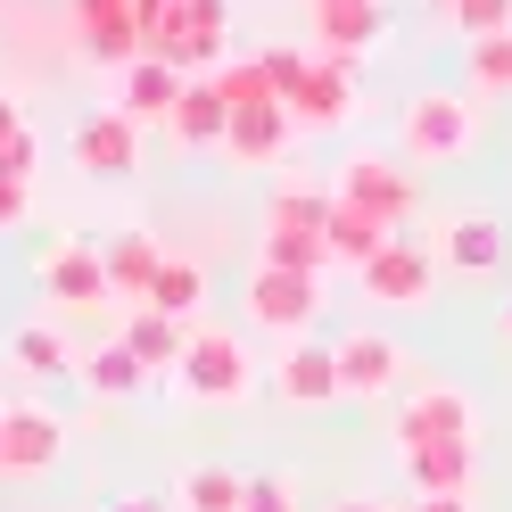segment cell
I'll return each mask as SVG.
<instances>
[{
	"instance_id": "1",
	"label": "cell",
	"mask_w": 512,
	"mask_h": 512,
	"mask_svg": "<svg viewBox=\"0 0 512 512\" xmlns=\"http://www.w3.org/2000/svg\"><path fill=\"white\" fill-rule=\"evenodd\" d=\"M141 58H166L174 75H207L232 58V0H133Z\"/></svg>"
},
{
	"instance_id": "2",
	"label": "cell",
	"mask_w": 512,
	"mask_h": 512,
	"mask_svg": "<svg viewBox=\"0 0 512 512\" xmlns=\"http://www.w3.org/2000/svg\"><path fill=\"white\" fill-rule=\"evenodd\" d=\"M397 141H405V166H455L479 149V100L471 91H422V100H405Z\"/></svg>"
},
{
	"instance_id": "3",
	"label": "cell",
	"mask_w": 512,
	"mask_h": 512,
	"mask_svg": "<svg viewBox=\"0 0 512 512\" xmlns=\"http://www.w3.org/2000/svg\"><path fill=\"white\" fill-rule=\"evenodd\" d=\"M174 380L199 405H248L256 397V372H248V347L223 331V323H190V339H182V364H174Z\"/></svg>"
},
{
	"instance_id": "4",
	"label": "cell",
	"mask_w": 512,
	"mask_h": 512,
	"mask_svg": "<svg viewBox=\"0 0 512 512\" xmlns=\"http://www.w3.org/2000/svg\"><path fill=\"white\" fill-rule=\"evenodd\" d=\"M331 199L364 207V215H380V223H405L413 207H422V182L405 174V157H389V149H356V157H347V166H339Z\"/></svg>"
},
{
	"instance_id": "5",
	"label": "cell",
	"mask_w": 512,
	"mask_h": 512,
	"mask_svg": "<svg viewBox=\"0 0 512 512\" xmlns=\"http://www.w3.org/2000/svg\"><path fill=\"white\" fill-rule=\"evenodd\" d=\"M356 281H364V298H372V306H405V314H422V306L438 298V256H430V248H413V240H389L380 256H364V265H356Z\"/></svg>"
},
{
	"instance_id": "6",
	"label": "cell",
	"mask_w": 512,
	"mask_h": 512,
	"mask_svg": "<svg viewBox=\"0 0 512 512\" xmlns=\"http://www.w3.org/2000/svg\"><path fill=\"white\" fill-rule=\"evenodd\" d=\"M314 314H323V273H273V265L248 273V323H256V331L306 339Z\"/></svg>"
},
{
	"instance_id": "7",
	"label": "cell",
	"mask_w": 512,
	"mask_h": 512,
	"mask_svg": "<svg viewBox=\"0 0 512 512\" xmlns=\"http://www.w3.org/2000/svg\"><path fill=\"white\" fill-rule=\"evenodd\" d=\"M389 438H397V455L405 446H430V438H479V405H471V389H455V380H430V389H413L397 405Z\"/></svg>"
},
{
	"instance_id": "8",
	"label": "cell",
	"mask_w": 512,
	"mask_h": 512,
	"mask_svg": "<svg viewBox=\"0 0 512 512\" xmlns=\"http://www.w3.org/2000/svg\"><path fill=\"white\" fill-rule=\"evenodd\" d=\"M0 455H9V479H42L67 455V422H58L50 405H34V397L0 405Z\"/></svg>"
},
{
	"instance_id": "9",
	"label": "cell",
	"mask_w": 512,
	"mask_h": 512,
	"mask_svg": "<svg viewBox=\"0 0 512 512\" xmlns=\"http://www.w3.org/2000/svg\"><path fill=\"white\" fill-rule=\"evenodd\" d=\"M290 124H306V133H339L347 116H356V67L347 58H306V75L290 83Z\"/></svg>"
},
{
	"instance_id": "10",
	"label": "cell",
	"mask_w": 512,
	"mask_h": 512,
	"mask_svg": "<svg viewBox=\"0 0 512 512\" xmlns=\"http://www.w3.org/2000/svg\"><path fill=\"white\" fill-rule=\"evenodd\" d=\"M331 364H339V397H389L397 380H405V347L389 339V331H347V339H331Z\"/></svg>"
},
{
	"instance_id": "11",
	"label": "cell",
	"mask_w": 512,
	"mask_h": 512,
	"mask_svg": "<svg viewBox=\"0 0 512 512\" xmlns=\"http://www.w3.org/2000/svg\"><path fill=\"white\" fill-rule=\"evenodd\" d=\"M42 290H50L58 306H75V314L116 306V298H108V265H100V248H91V240H50V248H42Z\"/></svg>"
},
{
	"instance_id": "12",
	"label": "cell",
	"mask_w": 512,
	"mask_h": 512,
	"mask_svg": "<svg viewBox=\"0 0 512 512\" xmlns=\"http://www.w3.org/2000/svg\"><path fill=\"white\" fill-rule=\"evenodd\" d=\"M290 133H298L290 108L265 100V108H232V124H223V141H215V149L232 157L240 174H265V166H281V157H290Z\"/></svg>"
},
{
	"instance_id": "13",
	"label": "cell",
	"mask_w": 512,
	"mask_h": 512,
	"mask_svg": "<svg viewBox=\"0 0 512 512\" xmlns=\"http://www.w3.org/2000/svg\"><path fill=\"white\" fill-rule=\"evenodd\" d=\"M430 256H438V273H496L512 248H504V223L488 207H463V215H446V232L430 240Z\"/></svg>"
},
{
	"instance_id": "14",
	"label": "cell",
	"mask_w": 512,
	"mask_h": 512,
	"mask_svg": "<svg viewBox=\"0 0 512 512\" xmlns=\"http://www.w3.org/2000/svg\"><path fill=\"white\" fill-rule=\"evenodd\" d=\"M306 9H314V50L347 58V67L389 34V9H380V0H306Z\"/></svg>"
},
{
	"instance_id": "15",
	"label": "cell",
	"mask_w": 512,
	"mask_h": 512,
	"mask_svg": "<svg viewBox=\"0 0 512 512\" xmlns=\"http://www.w3.org/2000/svg\"><path fill=\"white\" fill-rule=\"evenodd\" d=\"M75 166H83V174H100V182H124V174L141 166V124H133V116H116V108L83 116V124H75Z\"/></svg>"
},
{
	"instance_id": "16",
	"label": "cell",
	"mask_w": 512,
	"mask_h": 512,
	"mask_svg": "<svg viewBox=\"0 0 512 512\" xmlns=\"http://www.w3.org/2000/svg\"><path fill=\"white\" fill-rule=\"evenodd\" d=\"M405 479H413V496H471V479H479V446L471 438H430V446H405Z\"/></svg>"
},
{
	"instance_id": "17",
	"label": "cell",
	"mask_w": 512,
	"mask_h": 512,
	"mask_svg": "<svg viewBox=\"0 0 512 512\" xmlns=\"http://www.w3.org/2000/svg\"><path fill=\"white\" fill-rule=\"evenodd\" d=\"M182 83L166 58H133V67H116V116H133V124H166V108L182 100Z\"/></svg>"
},
{
	"instance_id": "18",
	"label": "cell",
	"mask_w": 512,
	"mask_h": 512,
	"mask_svg": "<svg viewBox=\"0 0 512 512\" xmlns=\"http://www.w3.org/2000/svg\"><path fill=\"white\" fill-rule=\"evenodd\" d=\"M100 265H108V298H149V281H157V265H166V240L157 232H116V240H100Z\"/></svg>"
},
{
	"instance_id": "19",
	"label": "cell",
	"mask_w": 512,
	"mask_h": 512,
	"mask_svg": "<svg viewBox=\"0 0 512 512\" xmlns=\"http://www.w3.org/2000/svg\"><path fill=\"white\" fill-rule=\"evenodd\" d=\"M273 389L290 405H331L339 397V364H331V339H290V356H281Z\"/></svg>"
},
{
	"instance_id": "20",
	"label": "cell",
	"mask_w": 512,
	"mask_h": 512,
	"mask_svg": "<svg viewBox=\"0 0 512 512\" xmlns=\"http://www.w3.org/2000/svg\"><path fill=\"white\" fill-rule=\"evenodd\" d=\"M116 339H124V356H133V364L157 380V372H174V364H182V339H190V323H174V314H157V306H133Z\"/></svg>"
},
{
	"instance_id": "21",
	"label": "cell",
	"mask_w": 512,
	"mask_h": 512,
	"mask_svg": "<svg viewBox=\"0 0 512 512\" xmlns=\"http://www.w3.org/2000/svg\"><path fill=\"white\" fill-rule=\"evenodd\" d=\"M389 240H397V223H380L364 207L331 199V215H323V256H331V265H364V256H380Z\"/></svg>"
},
{
	"instance_id": "22",
	"label": "cell",
	"mask_w": 512,
	"mask_h": 512,
	"mask_svg": "<svg viewBox=\"0 0 512 512\" xmlns=\"http://www.w3.org/2000/svg\"><path fill=\"white\" fill-rule=\"evenodd\" d=\"M223 124H232V108H223V91H215L207 75H190V83H182V100L166 108V133H174L182 149H215V141H223Z\"/></svg>"
},
{
	"instance_id": "23",
	"label": "cell",
	"mask_w": 512,
	"mask_h": 512,
	"mask_svg": "<svg viewBox=\"0 0 512 512\" xmlns=\"http://www.w3.org/2000/svg\"><path fill=\"white\" fill-rule=\"evenodd\" d=\"M34 174H42V141L17 133L0 149V232H17V223L34 215Z\"/></svg>"
},
{
	"instance_id": "24",
	"label": "cell",
	"mask_w": 512,
	"mask_h": 512,
	"mask_svg": "<svg viewBox=\"0 0 512 512\" xmlns=\"http://www.w3.org/2000/svg\"><path fill=\"white\" fill-rule=\"evenodd\" d=\"M141 306H157V314H174V323H190V314L207 306V265H190V256H166Z\"/></svg>"
},
{
	"instance_id": "25",
	"label": "cell",
	"mask_w": 512,
	"mask_h": 512,
	"mask_svg": "<svg viewBox=\"0 0 512 512\" xmlns=\"http://www.w3.org/2000/svg\"><path fill=\"white\" fill-rule=\"evenodd\" d=\"M323 215H331V190L290 182V190L265 199V223H256V232H314V240H323Z\"/></svg>"
},
{
	"instance_id": "26",
	"label": "cell",
	"mask_w": 512,
	"mask_h": 512,
	"mask_svg": "<svg viewBox=\"0 0 512 512\" xmlns=\"http://www.w3.org/2000/svg\"><path fill=\"white\" fill-rule=\"evenodd\" d=\"M75 380H83L91 397H133V389H141L149 372H141L133 356H124V339H108V347H91V356L75 364Z\"/></svg>"
},
{
	"instance_id": "27",
	"label": "cell",
	"mask_w": 512,
	"mask_h": 512,
	"mask_svg": "<svg viewBox=\"0 0 512 512\" xmlns=\"http://www.w3.org/2000/svg\"><path fill=\"white\" fill-rule=\"evenodd\" d=\"M182 512H240V471H223V463H190L182 471V488H174Z\"/></svg>"
},
{
	"instance_id": "28",
	"label": "cell",
	"mask_w": 512,
	"mask_h": 512,
	"mask_svg": "<svg viewBox=\"0 0 512 512\" xmlns=\"http://www.w3.org/2000/svg\"><path fill=\"white\" fill-rule=\"evenodd\" d=\"M463 75H471V100H512V34H488L463 50Z\"/></svg>"
},
{
	"instance_id": "29",
	"label": "cell",
	"mask_w": 512,
	"mask_h": 512,
	"mask_svg": "<svg viewBox=\"0 0 512 512\" xmlns=\"http://www.w3.org/2000/svg\"><path fill=\"white\" fill-rule=\"evenodd\" d=\"M256 265H273V273H331V256L314 232H256Z\"/></svg>"
},
{
	"instance_id": "30",
	"label": "cell",
	"mask_w": 512,
	"mask_h": 512,
	"mask_svg": "<svg viewBox=\"0 0 512 512\" xmlns=\"http://www.w3.org/2000/svg\"><path fill=\"white\" fill-rule=\"evenodd\" d=\"M207 83L223 91V108H265L273 100V83H265V58H223V67H207Z\"/></svg>"
},
{
	"instance_id": "31",
	"label": "cell",
	"mask_w": 512,
	"mask_h": 512,
	"mask_svg": "<svg viewBox=\"0 0 512 512\" xmlns=\"http://www.w3.org/2000/svg\"><path fill=\"white\" fill-rule=\"evenodd\" d=\"M9 356H17L25 372H42V380H67V372H75V356H67V339H58L50 323H25V331L9 339Z\"/></svg>"
},
{
	"instance_id": "32",
	"label": "cell",
	"mask_w": 512,
	"mask_h": 512,
	"mask_svg": "<svg viewBox=\"0 0 512 512\" xmlns=\"http://www.w3.org/2000/svg\"><path fill=\"white\" fill-rule=\"evenodd\" d=\"M240 512H298V479H290V471H256V479H240Z\"/></svg>"
},
{
	"instance_id": "33",
	"label": "cell",
	"mask_w": 512,
	"mask_h": 512,
	"mask_svg": "<svg viewBox=\"0 0 512 512\" xmlns=\"http://www.w3.org/2000/svg\"><path fill=\"white\" fill-rule=\"evenodd\" d=\"M463 25V42H488V34H512V0H455L446 9Z\"/></svg>"
},
{
	"instance_id": "34",
	"label": "cell",
	"mask_w": 512,
	"mask_h": 512,
	"mask_svg": "<svg viewBox=\"0 0 512 512\" xmlns=\"http://www.w3.org/2000/svg\"><path fill=\"white\" fill-rule=\"evenodd\" d=\"M116 17H133V0H67V25H75V34H91V25H116Z\"/></svg>"
},
{
	"instance_id": "35",
	"label": "cell",
	"mask_w": 512,
	"mask_h": 512,
	"mask_svg": "<svg viewBox=\"0 0 512 512\" xmlns=\"http://www.w3.org/2000/svg\"><path fill=\"white\" fill-rule=\"evenodd\" d=\"M265 58V83H273V100H290V83L306 75V50H256Z\"/></svg>"
},
{
	"instance_id": "36",
	"label": "cell",
	"mask_w": 512,
	"mask_h": 512,
	"mask_svg": "<svg viewBox=\"0 0 512 512\" xmlns=\"http://www.w3.org/2000/svg\"><path fill=\"white\" fill-rule=\"evenodd\" d=\"M17 133H34V124H25V108H17V100H9V91H0V149H9V141H17Z\"/></svg>"
},
{
	"instance_id": "37",
	"label": "cell",
	"mask_w": 512,
	"mask_h": 512,
	"mask_svg": "<svg viewBox=\"0 0 512 512\" xmlns=\"http://www.w3.org/2000/svg\"><path fill=\"white\" fill-rule=\"evenodd\" d=\"M405 512H471V496H413Z\"/></svg>"
},
{
	"instance_id": "38",
	"label": "cell",
	"mask_w": 512,
	"mask_h": 512,
	"mask_svg": "<svg viewBox=\"0 0 512 512\" xmlns=\"http://www.w3.org/2000/svg\"><path fill=\"white\" fill-rule=\"evenodd\" d=\"M108 512H174V504H157V496H116Z\"/></svg>"
},
{
	"instance_id": "39",
	"label": "cell",
	"mask_w": 512,
	"mask_h": 512,
	"mask_svg": "<svg viewBox=\"0 0 512 512\" xmlns=\"http://www.w3.org/2000/svg\"><path fill=\"white\" fill-rule=\"evenodd\" d=\"M339 512H389V504H372V496H356V504H339Z\"/></svg>"
},
{
	"instance_id": "40",
	"label": "cell",
	"mask_w": 512,
	"mask_h": 512,
	"mask_svg": "<svg viewBox=\"0 0 512 512\" xmlns=\"http://www.w3.org/2000/svg\"><path fill=\"white\" fill-rule=\"evenodd\" d=\"M496 331H504V339H512V298H504V314H496Z\"/></svg>"
},
{
	"instance_id": "41",
	"label": "cell",
	"mask_w": 512,
	"mask_h": 512,
	"mask_svg": "<svg viewBox=\"0 0 512 512\" xmlns=\"http://www.w3.org/2000/svg\"><path fill=\"white\" fill-rule=\"evenodd\" d=\"M430 9H455V0H430Z\"/></svg>"
},
{
	"instance_id": "42",
	"label": "cell",
	"mask_w": 512,
	"mask_h": 512,
	"mask_svg": "<svg viewBox=\"0 0 512 512\" xmlns=\"http://www.w3.org/2000/svg\"><path fill=\"white\" fill-rule=\"evenodd\" d=\"M0 479H9V455H0Z\"/></svg>"
}]
</instances>
